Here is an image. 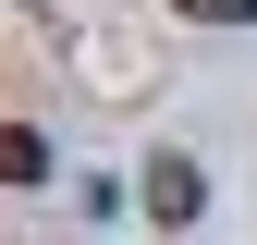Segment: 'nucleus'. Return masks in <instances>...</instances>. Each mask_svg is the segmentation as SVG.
<instances>
[{"label": "nucleus", "instance_id": "nucleus-2", "mask_svg": "<svg viewBox=\"0 0 257 245\" xmlns=\"http://www.w3.org/2000/svg\"><path fill=\"white\" fill-rule=\"evenodd\" d=\"M196 25H257V0H184Z\"/></svg>", "mask_w": 257, "mask_h": 245}, {"label": "nucleus", "instance_id": "nucleus-1", "mask_svg": "<svg viewBox=\"0 0 257 245\" xmlns=\"http://www.w3.org/2000/svg\"><path fill=\"white\" fill-rule=\"evenodd\" d=\"M135 184H147V221H172V233H184V221H196V208H208V172L184 160V147H159V160H147Z\"/></svg>", "mask_w": 257, "mask_h": 245}]
</instances>
